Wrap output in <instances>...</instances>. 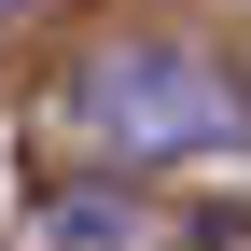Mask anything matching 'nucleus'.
<instances>
[{
	"mask_svg": "<svg viewBox=\"0 0 251 251\" xmlns=\"http://www.w3.org/2000/svg\"><path fill=\"white\" fill-rule=\"evenodd\" d=\"M70 126L112 153V168H168V153H224L251 112H237V84L209 70L196 42H112V56H84Z\"/></svg>",
	"mask_w": 251,
	"mask_h": 251,
	"instance_id": "nucleus-1",
	"label": "nucleus"
},
{
	"mask_svg": "<svg viewBox=\"0 0 251 251\" xmlns=\"http://www.w3.org/2000/svg\"><path fill=\"white\" fill-rule=\"evenodd\" d=\"M56 251H126V196H56Z\"/></svg>",
	"mask_w": 251,
	"mask_h": 251,
	"instance_id": "nucleus-2",
	"label": "nucleus"
},
{
	"mask_svg": "<svg viewBox=\"0 0 251 251\" xmlns=\"http://www.w3.org/2000/svg\"><path fill=\"white\" fill-rule=\"evenodd\" d=\"M0 14H14V0H0Z\"/></svg>",
	"mask_w": 251,
	"mask_h": 251,
	"instance_id": "nucleus-3",
	"label": "nucleus"
}]
</instances>
